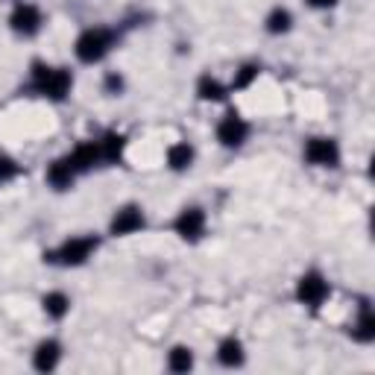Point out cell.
Listing matches in <instances>:
<instances>
[{
    "label": "cell",
    "mask_w": 375,
    "mask_h": 375,
    "mask_svg": "<svg viewBox=\"0 0 375 375\" xmlns=\"http://www.w3.org/2000/svg\"><path fill=\"white\" fill-rule=\"evenodd\" d=\"M173 229H176V235L182 241H199L206 235V211L203 208H196V206H188L179 211V217L173 220Z\"/></svg>",
    "instance_id": "cell-5"
},
{
    "label": "cell",
    "mask_w": 375,
    "mask_h": 375,
    "mask_svg": "<svg viewBox=\"0 0 375 375\" xmlns=\"http://www.w3.org/2000/svg\"><path fill=\"white\" fill-rule=\"evenodd\" d=\"M94 253H97V238L80 235V238H68V241L56 249V253L44 255V261H56V264H65V267H80V264H85Z\"/></svg>",
    "instance_id": "cell-3"
},
{
    "label": "cell",
    "mask_w": 375,
    "mask_h": 375,
    "mask_svg": "<svg viewBox=\"0 0 375 375\" xmlns=\"http://www.w3.org/2000/svg\"><path fill=\"white\" fill-rule=\"evenodd\" d=\"M123 85H127V83H123V77H120L117 70H109V73H106V80H103V88H106V94L117 97V94L123 91Z\"/></svg>",
    "instance_id": "cell-23"
},
{
    "label": "cell",
    "mask_w": 375,
    "mask_h": 375,
    "mask_svg": "<svg viewBox=\"0 0 375 375\" xmlns=\"http://www.w3.org/2000/svg\"><path fill=\"white\" fill-rule=\"evenodd\" d=\"M329 293H332L329 282L322 279L317 270L305 273V276L296 282V299H299L302 305H308V308H319L322 302H326V296H329Z\"/></svg>",
    "instance_id": "cell-4"
},
{
    "label": "cell",
    "mask_w": 375,
    "mask_h": 375,
    "mask_svg": "<svg viewBox=\"0 0 375 375\" xmlns=\"http://www.w3.org/2000/svg\"><path fill=\"white\" fill-rule=\"evenodd\" d=\"M9 27L18 36H36L41 30V12L33 4H18L9 15Z\"/></svg>",
    "instance_id": "cell-9"
},
{
    "label": "cell",
    "mask_w": 375,
    "mask_h": 375,
    "mask_svg": "<svg viewBox=\"0 0 375 375\" xmlns=\"http://www.w3.org/2000/svg\"><path fill=\"white\" fill-rule=\"evenodd\" d=\"M196 94H199V100H211V103H217V100H226L229 91L220 80H214L211 73H203L199 83H196Z\"/></svg>",
    "instance_id": "cell-15"
},
{
    "label": "cell",
    "mask_w": 375,
    "mask_h": 375,
    "mask_svg": "<svg viewBox=\"0 0 375 375\" xmlns=\"http://www.w3.org/2000/svg\"><path fill=\"white\" fill-rule=\"evenodd\" d=\"M115 38L117 36L109 27H88L85 33H80L77 44H73V53H77V59L83 65H94L115 47Z\"/></svg>",
    "instance_id": "cell-2"
},
{
    "label": "cell",
    "mask_w": 375,
    "mask_h": 375,
    "mask_svg": "<svg viewBox=\"0 0 375 375\" xmlns=\"http://www.w3.org/2000/svg\"><path fill=\"white\" fill-rule=\"evenodd\" d=\"M41 305H44V314H47V317L65 319L68 311H70V299H68L62 290H53V293H47V296L41 299Z\"/></svg>",
    "instance_id": "cell-16"
},
{
    "label": "cell",
    "mask_w": 375,
    "mask_h": 375,
    "mask_svg": "<svg viewBox=\"0 0 375 375\" xmlns=\"http://www.w3.org/2000/svg\"><path fill=\"white\" fill-rule=\"evenodd\" d=\"M59 358H62V346L56 340H44V343H38L36 355H33V366L38 372H50V369H56Z\"/></svg>",
    "instance_id": "cell-12"
},
{
    "label": "cell",
    "mask_w": 375,
    "mask_h": 375,
    "mask_svg": "<svg viewBox=\"0 0 375 375\" xmlns=\"http://www.w3.org/2000/svg\"><path fill=\"white\" fill-rule=\"evenodd\" d=\"M246 138H249V123H246L238 112H229L226 117L217 123V141H220L223 147L235 149V147H241Z\"/></svg>",
    "instance_id": "cell-7"
},
{
    "label": "cell",
    "mask_w": 375,
    "mask_h": 375,
    "mask_svg": "<svg viewBox=\"0 0 375 375\" xmlns=\"http://www.w3.org/2000/svg\"><path fill=\"white\" fill-rule=\"evenodd\" d=\"M73 179H77V167L70 164V159H56L47 167V182L56 191H68L73 185Z\"/></svg>",
    "instance_id": "cell-11"
},
{
    "label": "cell",
    "mask_w": 375,
    "mask_h": 375,
    "mask_svg": "<svg viewBox=\"0 0 375 375\" xmlns=\"http://www.w3.org/2000/svg\"><path fill=\"white\" fill-rule=\"evenodd\" d=\"M352 337H355V340H361V343L375 340V319H372V311H369L366 305H364V311H361V319L355 322Z\"/></svg>",
    "instance_id": "cell-19"
},
{
    "label": "cell",
    "mask_w": 375,
    "mask_h": 375,
    "mask_svg": "<svg viewBox=\"0 0 375 375\" xmlns=\"http://www.w3.org/2000/svg\"><path fill=\"white\" fill-rule=\"evenodd\" d=\"M68 159H70L73 167H77V173H85L94 164L103 162V149H100V141H83V144L73 147V153Z\"/></svg>",
    "instance_id": "cell-10"
},
{
    "label": "cell",
    "mask_w": 375,
    "mask_h": 375,
    "mask_svg": "<svg viewBox=\"0 0 375 375\" xmlns=\"http://www.w3.org/2000/svg\"><path fill=\"white\" fill-rule=\"evenodd\" d=\"M194 147L188 144V141H179V144H173V147H167V167L170 170H176V173H182V170H188L191 164H194Z\"/></svg>",
    "instance_id": "cell-13"
},
{
    "label": "cell",
    "mask_w": 375,
    "mask_h": 375,
    "mask_svg": "<svg viewBox=\"0 0 375 375\" xmlns=\"http://www.w3.org/2000/svg\"><path fill=\"white\" fill-rule=\"evenodd\" d=\"M167 366L173 372H188L194 366V352H191L188 346H173V352L167 358Z\"/></svg>",
    "instance_id": "cell-20"
},
{
    "label": "cell",
    "mask_w": 375,
    "mask_h": 375,
    "mask_svg": "<svg viewBox=\"0 0 375 375\" xmlns=\"http://www.w3.org/2000/svg\"><path fill=\"white\" fill-rule=\"evenodd\" d=\"M144 223H147V217H144V211H141L138 206H123V208L115 211V217H112V223H109V232H112L115 238H127V235L141 232Z\"/></svg>",
    "instance_id": "cell-8"
},
{
    "label": "cell",
    "mask_w": 375,
    "mask_h": 375,
    "mask_svg": "<svg viewBox=\"0 0 375 375\" xmlns=\"http://www.w3.org/2000/svg\"><path fill=\"white\" fill-rule=\"evenodd\" d=\"M311 6H317V9H329V6H334L337 0H308Z\"/></svg>",
    "instance_id": "cell-24"
},
{
    "label": "cell",
    "mask_w": 375,
    "mask_h": 375,
    "mask_svg": "<svg viewBox=\"0 0 375 375\" xmlns=\"http://www.w3.org/2000/svg\"><path fill=\"white\" fill-rule=\"evenodd\" d=\"M73 88V77L68 68H50L44 62L33 65V91L50 100H65Z\"/></svg>",
    "instance_id": "cell-1"
},
{
    "label": "cell",
    "mask_w": 375,
    "mask_h": 375,
    "mask_svg": "<svg viewBox=\"0 0 375 375\" xmlns=\"http://www.w3.org/2000/svg\"><path fill=\"white\" fill-rule=\"evenodd\" d=\"M18 173H21V164H18L12 156H4V153H0V185L12 182Z\"/></svg>",
    "instance_id": "cell-22"
},
{
    "label": "cell",
    "mask_w": 375,
    "mask_h": 375,
    "mask_svg": "<svg viewBox=\"0 0 375 375\" xmlns=\"http://www.w3.org/2000/svg\"><path fill=\"white\" fill-rule=\"evenodd\" d=\"M258 73H261V65H255V62H249V65H243L238 73H235V80H232V88L235 91H243V88H249L255 80H258Z\"/></svg>",
    "instance_id": "cell-21"
},
{
    "label": "cell",
    "mask_w": 375,
    "mask_h": 375,
    "mask_svg": "<svg viewBox=\"0 0 375 375\" xmlns=\"http://www.w3.org/2000/svg\"><path fill=\"white\" fill-rule=\"evenodd\" d=\"M305 159L317 167H337L340 164V147L334 138H311L305 144Z\"/></svg>",
    "instance_id": "cell-6"
},
{
    "label": "cell",
    "mask_w": 375,
    "mask_h": 375,
    "mask_svg": "<svg viewBox=\"0 0 375 375\" xmlns=\"http://www.w3.org/2000/svg\"><path fill=\"white\" fill-rule=\"evenodd\" d=\"M290 23H293V15H290L287 9H282V6H276V9H273V12L267 15V33L282 36V33L290 30Z\"/></svg>",
    "instance_id": "cell-18"
},
{
    "label": "cell",
    "mask_w": 375,
    "mask_h": 375,
    "mask_svg": "<svg viewBox=\"0 0 375 375\" xmlns=\"http://www.w3.org/2000/svg\"><path fill=\"white\" fill-rule=\"evenodd\" d=\"M217 361L223 366H241L243 364V343L238 337H226L217 346Z\"/></svg>",
    "instance_id": "cell-14"
},
{
    "label": "cell",
    "mask_w": 375,
    "mask_h": 375,
    "mask_svg": "<svg viewBox=\"0 0 375 375\" xmlns=\"http://www.w3.org/2000/svg\"><path fill=\"white\" fill-rule=\"evenodd\" d=\"M100 149H103V162H117L127 149V135L120 132H106L103 141H100Z\"/></svg>",
    "instance_id": "cell-17"
}]
</instances>
